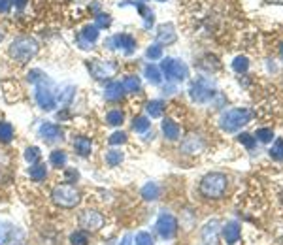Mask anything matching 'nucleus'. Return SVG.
Listing matches in <instances>:
<instances>
[{"instance_id": "obj_1", "label": "nucleus", "mask_w": 283, "mask_h": 245, "mask_svg": "<svg viewBox=\"0 0 283 245\" xmlns=\"http://www.w3.org/2000/svg\"><path fill=\"white\" fill-rule=\"evenodd\" d=\"M228 187V179H226L225 173L212 172L206 173L200 181V194L208 200H217V198H223Z\"/></svg>"}, {"instance_id": "obj_2", "label": "nucleus", "mask_w": 283, "mask_h": 245, "mask_svg": "<svg viewBox=\"0 0 283 245\" xmlns=\"http://www.w3.org/2000/svg\"><path fill=\"white\" fill-rule=\"evenodd\" d=\"M38 49H40V45H38V42L34 38L21 36V38H15L12 45H10V57L17 60L19 64H25L38 53Z\"/></svg>"}, {"instance_id": "obj_3", "label": "nucleus", "mask_w": 283, "mask_h": 245, "mask_svg": "<svg viewBox=\"0 0 283 245\" xmlns=\"http://www.w3.org/2000/svg\"><path fill=\"white\" fill-rule=\"evenodd\" d=\"M251 117H253L251 110H247V108H234V110H228L226 113H223L219 125H221V129L225 130V132H236L242 127H245L251 121Z\"/></svg>"}, {"instance_id": "obj_4", "label": "nucleus", "mask_w": 283, "mask_h": 245, "mask_svg": "<svg viewBox=\"0 0 283 245\" xmlns=\"http://www.w3.org/2000/svg\"><path fill=\"white\" fill-rule=\"evenodd\" d=\"M51 200H53V204L59 206V207L72 209V207H76L78 204L81 202V194H80V190L74 187V185L64 183V185H57V187L53 188Z\"/></svg>"}, {"instance_id": "obj_5", "label": "nucleus", "mask_w": 283, "mask_h": 245, "mask_svg": "<svg viewBox=\"0 0 283 245\" xmlns=\"http://www.w3.org/2000/svg\"><path fill=\"white\" fill-rule=\"evenodd\" d=\"M36 102H38V106L45 110V112H51V110H55L57 108V96L55 93H53V83H51V79L45 75L42 81H38L36 83Z\"/></svg>"}, {"instance_id": "obj_6", "label": "nucleus", "mask_w": 283, "mask_h": 245, "mask_svg": "<svg viewBox=\"0 0 283 245\" xmlns=\"http://www.w3.org/2000/svg\"><path fill=\"white\" fill-rule=\"evenodd\" d=\"M161 70H162V74L166 75V79H170V81H183L185 77L189 75L187 66L182 60H178V58L166 57L161 62Z\"/></svg>"}, {"instance_id": "obj_7", "label": "nucleus", "mask_w": 283, "mask_h": 245, "mask_svg": "<svg viewBox=\"0 0 283 245\" xmlns=\"http://www.w3.org/2000/svg\"><path fill=\"white\" fill-rule=\"evenodd\" d=\"M78 223H80V226L85 232H99L104 226V217H102V213L95 211V209H83L80 213Z\"/></svg>"}, {"instance_id": "obj_8", "label": "nucleus", "mask_w": 283, "mask_h": 245, "mask_svg": "<svg viewBox=\"0 0 283 245\" xmlns=\"http://www.w3.org/2000/svg\"><path fill=\"white\" fill-rule=\"evenodd\" d=\"M89 70L93 74V77L95 79H110L113 74L117 72V66L110 62V60H99V58H95V60H89Z\"/></svg>"}, {"instance_id": "obj_9", "label": "nucleus", "mask_w": 283, "mask_h": 245, "mask_svg": "<svg viewBox=\"0 0 283 245\" xmlns=\"http://www.w3.org/2000/svg\"><path fill=\"white\" fill-rule=\"evenodd\" d=\"M155 228L161 238L170 240V238H174L178 234V221H176V217L170 215V213H162V215L157 219Z\"/></svg>"}, {"instance_id": "obj_10", "label": "nucleus", "mask_w": 283, "mask_h": 245, "mask_svg": "<svg viewBox=\"0 0 283 245\" xmlns=\"http://www.w3.org/2000/svg\"><path fill=\"white\" fill-rule=\"evenodd\" d=\"M189 94H191V98L195 102L202 104V102H208L210 98H213L215 93L212 91V87H210V83H208L206 79H198V81H195V83L191 85Z\"/></svg>"}, {"instance_id": "obj_11", "label": "nucleus", "mask_w": 283, "mask_h": 245, "mask_svg": "<svg viewBox=\"0 0 283 245\" xmlns=\"http://www.w3.org/2000/svg\"><path fill=\"white\" fill-rule=\"evenodd\" d=\"M106 45L110 49H125L127 53H132L136 49V40L130 34H115L113 38L106 40Z\"/></svg>"}, {"instance_id": "obj_12", "label": "nucleus", "mask_w": 283, "mask_h": 245, "mask_svg": "<svg viewBox=\"0 0 283 245\" xmlns=\"http://www.w3.org/2000/svg\"><path fill=\"white\" fill-rule=\"evenodd\" d=\"M40 136H42L47 144H55V142H61L62 140L64 132H62L61 127H57L53 123H43L42 127H40Z\"/></svg>"}, {"instance_id": "obj_13", "label": "nucleus", "mask_w": 283, "mask_h": 245, "mask_svg": "<svg viewBox=\"0 0 283 245\" xmlns=\"http://www.w3.org/2000/svg\"><path fill=\"white\" fill-rule=\"evenodd\" d=\"M202 149H204V142H202L200 136H195V134L187 136L185 142L182 144V151L187 153V155H198Z\"/></svg>"}, {"instance_id": "obj_14", "label": "nucleus", "mask_w": 283, "mask_h": 245, "mask_svg": "<svg viewBox=\"0 0 283 245\" xmlns=\"http://www.w3.org/2000/svg\"><path fill=\"white\" fill-rule=\"evenodd\" d=\"M217 232H219V221H210L204 230H202V242L204 245H215L217 244Z\"/></svg>"}, {"instance_id": "obj_15", "label": "nucleus", "mask_w": 283, "mask_h": 245, "mask_svg": "<svg viewBox=\"0 0 283 245\" xmlns=\"http://www.w3.org/2000/svg\"><path fill=\"white\" fill-rule=\"evenodd\" d=\"M223 238L228 245H236L240 240V225L236 221H230L223 226Z\"/></svg>"}, {"instance_id": "obj_16", "label": "nucleus", "mask_w": 283, "mask_h": 245, "mask_svg": "<svg viewBox=\"0 0 283 245\" xmlns=\"http://www.w3.org/2000/svg\"><path fill=\"white\" fill-rule=\"evenodd\" d=\"M176 29H174V25H161L159 29H157V40L161 43H174L176 42Z\"/></svg>"}, {"instance_id": "obj_17", "label": "nucleus", "mask_w": 283, "mask_h": 245, "mask_svg": "<svg viewBox=\"0 0 283 245\" xmlns=\"http://www.w3.org/2000/svg\"><path fill=\"white\" fill-rule=\"evenodd\" d=\"M123 94H125V89H123V83H119V81H112L110 85L106 87V91H104L106 100H110V102L121 100Z\"/></svg>"}, {"instance_id": "obj_18", "label": "nucleus", "mask_w": 283, "mask_h": 245, "mask_svg": "<svg viewBox=\"0 0 283 245\" xmlns=\"http://www.w3.org/2000/svg\"><path fill=\"white\" fill-rule=\"evenodd\" d=\"M162 134L166 136V140L176 142L180 138V125L174 119H164L162 121Z\"/></svg>"}, {"instance_id": "obj_19", "label": "nucleus", "mask_w": 283, "mask_h": 245, "mask_svg": "<svg viewBox=\"0 0 283 245\" xmlns=\"http://www.w3.org/2000/svg\"><path fill=\"white\" fill-rule=\"evenodd\" d=\"M91 140L89 138H85V136H78L76 140H74V149H76V153L80 155V157H87L89 153H91Z\"/></svg>"}, {"instance_id": "obj_20", "label": "nucleus", "mask_w": 283, "mask_h": 245, "mask_svg": "<svg viewBox=\"0 0 283 245\" xmlns=\"http://www.w3.org/2000/svg\"><path fill=\"white\" fill-rule=\"evenodd\" d=\"M159 194H161V188H159L157 183H147V185H143V188H142V198L147 200V202L157 200Z\"/></svg>"}, {"instance_id": "obj_21", "label": "nucleus", "mask_w": 283, "mask_h": 245, "mask_svg": "<svg viewBox=\"0 0 283 245\" xmlns=\"http://www.w3.org/2000/svg\"><path fill=\"white\" fill-rule=\"evenodd\" d=\"M14 134H15V130L10 123L0 121V144H10V142L14 140Z\"/></svg>"}, {"instance_id": "obj_22", "label": "nucleus", "mask_w": 283, "mask_h": 245, "mask_svg": "<svg viewBox=\"0 0 283 245\" xmlns=\"http://www.w3.org/2000/svg\"><path fill=\"white\" fill-rule=\"evenodd\" d=\"M143 74H145L147 81H149V83H153V85H159V83L162 81V75H161V70L157 68L155 64H147V66H145V70H143Z\"/></svg>"}, {"instance_id": "obj_23", "label": "nucleus", "mask_w": 283, "mask_h": 245, "mask_svg": "<svg viewBox=\"0 0 283 245\" xmlns=\"http://www.w3.org/2000/svg\"><path fill=\"white\" fill-rule=\"evenodd\" d=\"M28 175H30V179H34V181H43L45 175H47V168H45L43 164H32V166L28 168Z\"/></svg>"}, {"instance_id": "obj_24", "label": "nucleus", "mask_w": 283, "mask_h": 245, "mask_svg": "<svg viewBox=\"0 0 283 245\" xmlns=\"http://www.w3.org/2000/svg\"><path fill=\"white\" fill-rule=\"evenodd\" d=\"M14 236V226L10 223H2L0 225V245H8Z\"/></svg>"}, {"instance_id": "obj_25", "label": "nucleus", "mask_w": 283, "mask_h": 245, "mask_svg": "<svg viewBox=\"0 0 283 245\" xmlns=\"http://www.w3.org/2000/svg\"><path fill=\"white\" fill-rule=\"evenodd\" d=\"M202 70H206V72H215L217 68H219V60L217 57H212V55H206V57L202 58V62L198 64Z\"/></svg>"}, {"instance_id": "obj_26", "label": "nucleus", "mask_w": 283, "mask_h": 245, "mask_svg": "<svg viewBox=\"0 0 283 245\" xmlns=\"http://www.w3.org/2000/svg\"><path fill=\"white\" fill-rule=\"evenodd\" d=\"M123 121H125V115H123L121 110H112V112H108V115H106V123H108L110 127H119Z\"/></svg>"}, {"instance_id": "obj_27", "label": "nucleus", "mask_w": 283, "mask_h": 245, "mask_svg": "<svg viewBox=\"0 0 283 245\" xmlns=\"http://www.w3.org/2000/svg\"><path fill=\"white\" fill-rule=\"evenodd\" d=\"M123 159H125V155L121 151H117V149H112V151L106 153V164L112 166V168L113 166H119L123 162Z\"/></svg>"}, {"instance_id": "obj_28", "label": "nucleus", "mask_w": 283, "mask_h": 245, "mask_svg": "<svg viewBox=\"0 0 283 245\" xmlns=\"http://www.w3.org/2000/svg\"><path fill=\"white\" fill-rule=\"evenodd\" d=\"M66 160H68V157H66V153L64 151H53L51 155H49V162L55 166V168H62L64 164H66Z\"/></svg>"}, {"instance_id": "obj_29", "label": "nucleus", "mask_w": 283, "mask_h": 245, "mask_svg": "<svg viewBox=\"0 0 283 245\" xmlns=\"http://www.w3.org/2000/svg\"><path fill=\"white\" fill-rule=\"evenodd\" d=\"M123 89H125L127 93H138V91H140V77H136V75H128V77H125Z\"/></svg>"}, {"instance_id": "obj_30", "label": "nucleus", "mask_w": 283, "mask_h": 245, "mask_svg": "<svg viewBox=\"0 0 283 245\" xmlns=\"http://www.w3.org/2000/svg\"><path fill=\"white\" fill-rule=\"evenodd\" d=\"M70 244L72 245H87L89 244V232L76 230L70 234Z\"/></svg>"}, {"instance_id": "obj_31", "label": "nucleus", "mask_w": 283, "mask_h": 245, "mask_svg": "<svg viewBox=\"0 0 283 245\" xmlns=\"http://www.w3.org/2000/svg\"><path fill=\"white\" fill-rule=\"evenodd\" d=\"M81 38H83L85 42H95V40L99 38V27H95V25H87V27H83V30H81Z\"/></svg>"}, {"instance_id": "obj_32", "label": "nucleus", "mask_w": 283, "mask_h": 245, "mask_svg": "<svg viewBox=\"0 0 283 245\" xmlns=\"http://www.w3.org/2000/svg\"><path fill=\"white\" fill-rule=\"evenodd\" d=\"M162 110H164V102L162 100H151L147 104V113L151 117H161Z\"/></svg>"}, {"instance_id": "obj_33", "label": "nucleus", "mask_w": 283, "mask_h": 245, "mask_svg": "<svg viewBox=\"0 0 283 245\" xmlns=\"http://www.w3.org/2000/svg\"><path fill=\"white\" fill-rule=\"evenodd\" d=\"M149 127H151V123H149V119L147 117H136L134 121H132V129H134V132H147L149 130Z\"/></svg>"}, {"instance_id": "obj_34", "label": "nucleus", "mask_w": 283, "mask_h": 245, "mask_svg": "<svg viewBox=\"0 0 283 245\" xmlns=\"http://www.w3.org/2000/svg\"><path fill=\"white\" fill-rule=\"evenodd\" d=\"M270 157L274 160H283V140H276L274 145H272V149H270Z\"/></svg>"}, {"instance_id": "obj_35", "label": "nucleus", "mask_w": 283, "mask_h": 245, "mask_svg": "<svg viewBox=\"0 0 283 245\" xmlns=\"http://www.w3.org/2000/svg\"><path fill=\"white\" fill-rule=\"evenodd\" d=\"M232 68H234L238 74L247 72V68H249V60H247V57H236L232 60Z\"/></svg>"}, {"instance_id": "obj_36", "label": "nucleus", "mask_w": 283, "mask_h": 245, "mask_svg": "<svg viewBox=\"0 0 283 245\" xmlns=\"http://www.w3.org/2000/svg\"><path fill=\"white\" fill-rule=\"evenodd\" d=\"M255 136L259 138V142L268 144V142H272V138H274V132H272V129H259Z\"/></svg>"}, {"instance_id": "obj_37", "label": "nucleus", "mask_w": 283, "mask_h": 245, "mask_svg": "<svg viewBox=\"0 0 283 245\" xmlns=\"http://www.w3.org/2000/svg\"><path fill=\"white\" fill-rule=\"evenodd\" d=\"M112 25V17L108 14H99L97 15V19H95V27H99V29H106V27H110Z\"/></svg>"}, {"instance_id": "obj_38", "label": "nucleus", "mask_w": 283, "mask_h": 245, "mask_svg": "<svg viewBox=\"0 0 283 245\" xmlns=\"http://www.w3.org/2000/svg\"><path fill=\"white\" fill-rule=\"evenodd\" d=\"M134 245H153V238L149 232H138L136 234V244Z\"/></svg>"}, {"instance_id": "obj_39", "label": "nucleus", "mask_w": 283, "mask_h": 245, "mask_svg": "<svg viewBox=\"0 0 283 245\" xmlns=\"http://www.w3.org/2000/svg\"><path fill=\"white\" fill-rule=\"evenodd\" d=\"M25 159H27V162L34 164L36 160L40 159V149H38V147H27V151H25Z\"/></svg>"}, {"instance_id": "obj_40", "label": "nucleus", "mask_w": 283, "mask_h": 245, "mask_svg": "<svg viewBox=\"0 0 283 245\" xmlns=\"http://www.w3.org/2000/svg\"><path fill=\"white\" fill-rule=\"evenodd\" d=\"M112 145H121L127 142V134L125 132H113L112 136H110V140H108Z\"/></svg>"}, {"instance_id": "obj_41", "label": "nucleus", "mask_w": 283, "mask_h": 245, "mask_svg": "<svg viewBox=\"0 0 283 245\" xmlns=\"http://www.w3.org/2000/svg\"><path fill=\"white\" fill-rule=\"evenodd\" d=\"M43 77H45V74H43L42 70H38V68L28 72V81H30V83H34V85H36L38 81H42Z\"/></svg>"}, {"instance_id": "obj_42", "label": "nucleus", "mask_w": 283, "mask_h": 245, "mask_svg": "<svg viewBox=\"0 0 283 245\" xmlns=\"http://www.w3.org/2000/svg\"><path fill=\"white\" fill-rule=\"evenodd\" d=\"M238 142L245 145L247 149H253L255 147V138L251 134H240V136H238Z\"/></svg>"}, {"instance_id": "obj_43", "label": "nucleus", "mask_w": 283, "mask_h": 245, "mask_svg": "<svg viewBox=\"0 0 283 245\" xmlns=\"http://www.w3.org/2000/svg\"><path fill=\"white\" fill-rule=\"evenodd\" d=\"M145 55L151 58V60H157V58L162 57V47H159V45H151V47L147 49V53H145Z\"/></svg>"}, {"instance_id": "obj_44", "label": "nucleus", "mask_w": 283, "mask_h": 245, "mask_svg": "<svg viewBox=\"0 0 283 245\" xmlns=\"http://www.w3.org/2000/svg\"><path fill=\"white\" fill-rule=\"evenodd\" d=\"M27 2L28 0H12V4H14L17 10H23V8L27 6Z\"/></svg>"}, {"instance_id": "obj_45", "label": "nucleus", "mask_w": 283, "mask_h": 245, "mask_svg": "<svg viewBox=\"0 0 283 245\" xmlns=\"http://www.w3.org/2000/svg\"><path fill=\"white\" fill-rule=\"evenodd\" d=\"M10 8V0H0V12H8Z\"/></svg>"}, {"instance_id": "obj_46", "label": "nucleus", "mask_w": 283, "mask_h": 245, "mask_svg": "<svg viewBox=\"0 0 283 245\" xmlns=\"http://www.w3.org/2000/svg\"><path fill=\"white\" fill-rule=\"evenodd\" d=\"M132 240H134V238H132V234H127V236L123 238L121 245H132Z\"/></svg>"}, {"instance_id": "obj_47", "label": "nucleus", "mask_w": 283, "mask_h": 245, "mask_svg": "<svg viewBox=\"0 0 283 245\" xmlns=\"http://www.w3.org/2000/svg\"><path fill=\"white\" fill-rule=\"evenodd\" d=\"M68 179H78V172H68Z\"/></svg>"}, {"instance_id": "obj_48", "label": "nucleus", "mask_w": 283, "mask_h": 245, "mask_svg": "<svg viewBox=\"0 0 283 245\" xmlns=\"http://www.w3.org/2000/svg\"><path fill=\"white\" fill-rule=\"evenodd\" d=\"M268 4H283V0H266Z\"/></svg>"}, {"instance_id": "obj_49", "label": "nucleus", "mask_w": 283, "mask_h": 245, "mask_svg": "<svg viewBox=\"0 0 283 245\" xmlns=\"http://www.w3.org/2000/svg\"><path fill=\"white\" fill-rule=\"evenodd\" d=\"M2 38H4V34H2V30H0V42H2Z\"/></svg>"}, {"instance_id": "obj_50", "label": "nucleus", "mask_w": 283, "mask_h": 245, "mask_svg": "<svg viewBox=\"0 0 283 245\" xmlns=\"http://www.w3.org/2000/svg\"><path fill=\"white\" fill-rule=\"evenodd\" d=\"M282 57H283V43H282Z\"/></svg>"}, {"instance_id": "obj_51", "label": "nucleus", "mask_w": 283, "mask_h": 245, "mask_svg": "<svg viewBox=\"0 0 283 245\" xmlns=\"http://www.w3.org/2000/svg\"><path fill=\"white\" fill-rule=\"evenodd\" d=\"M282 202H283V192H282Z\"/></svg>"}]
</instances>
